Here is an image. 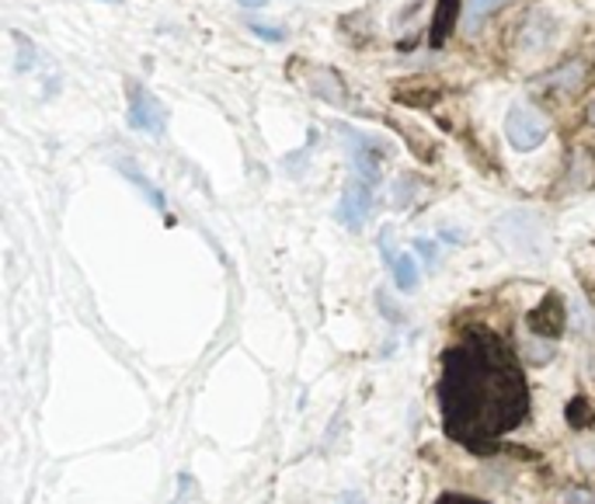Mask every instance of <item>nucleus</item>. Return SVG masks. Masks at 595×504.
Listing matches in <instances>:
<instances>
[{"label": "nucleus", "mask_w": 595, "mask_h": 504, "mask_svg": "<svg viewBox=\"0 0 595 504\" xmlns=\"http://www.w3.org/2000/svg\"><path fill=\"white\" fill-rule=\"evenodd\" d=\"M442 424L457 442L484 449L530 414V390L512 348L491 330H470L442 355Z\"/></svg>", "instance_id": "obj_1"}, {"label": "nucleus", "mask_w": 595, "mask_h": 504, "mask_svg": "<svg viewBox=\"0 0 595 504\" xmlns=\"http://www.w3.org/2000/svg\"><path fill=\"white\" fill-rule=\"evenodd\" d=\"M505 136L515 150H536L543 136H546V123L543 115L530 105H515L505 118Z\"/></svg>", "instance_id": "obj_2"}, {"label": "nucleus", "mask_w": 595, "mask_h": 504, "mask_svg": "<svg viewBox=\"0 0 595 504\" xmlns=\"http://www.w3.org/2000/svg\"><path fill=\"white\" fill-rule=\"evenodd\" d=\"M369 209H373V181L366 178H352L348 181V188H345V196H342V202H338V220L345 223V227H352V230H359L363 227V220L369 216Z\"/></svg>", "instance_id": "obj_3"}, {"label": "nucleus", "mask_w": 595, "mask_h": 504, "mask_svg": "<svg viewBox=\"0 0 595 504\" xmlns=\"http://www.w3.org/2000/svg\"><path fill=\"white\" fill-rule=\"evenodd\" d=\"M129 126L139 133H164V108L150 91L133 87L129 91Z\"/></svg>", "instance_id": "obj_4"}, {"label": "nucleus", "mask_w": 595, "mask_h": 504, "mask_svg": "<svg viewBox=\"0 0 595 504\" xmlns=\"http://www.w3.org/2000/svg\"><path fill=\"white\" fill-rule=\"evenodd\" d=\"M530 327L536 334H543V338H554V334H561V327H564V306H561V300L557 296H546L543 306L530 314Z\"/></svg>", "instance_id": "obj_5"}, {"label": "nucleus", "mask_w": 595, "mask_h": 504, "mask_svg": "<svg viewBox=\"0 0 595 504\" xmlns=\"http://www.w3.org/2000/svg\"><path fill=\"white\" fill-rule=\"evenodd\" d=\"M457 4L460 0H439V14H436V32H432V45H442V39L453 32V18H457Z\"/></svg>", "instance_id": "obj_6"}, {"label": "nucleus", "mask_w": 595, "mask_h": 504, "mask_svg": "<svg viewBox=\"0 0 595 504\" xmlns=\"http://www.w3.org/2000/svg\"><path fill=\"white\" fill-rule=\"evenodd\" d=\"M394 275H397V285H400V290H415L418 269H415V261H411L408 254L394 258Z\"/></svg>", "instance_id": "obj_7"}, {"label": "nucleus", "mask_w": 595, "mask_h": 504, "mask_svg": "<svg viewBox=\"0 0 595 504\" xmlns=\"http://www.w3.org/2000/svg\"><path fill=\"white\" fill-rule=\"evenodd\" d=\"M505 0H470V21H484L491 11L502 8Z\"/></svg>", "instance_id": "obj_8"}, {"label": "nucleus", "mask_w": 595, "mask_h": 504, "mask_svg": "<svg viewBox=\"0 0 595 504\" xmlns=\"http://www.w3.org/2000/svg\"><path fill=\"white\" fill-rule=\"evenodd\" d=\"M439 504H481V501H470V497H460V494H446Z\"/></svg>", "instance_id": "obj_9"}, {"label": "nucleus", "mask_w": 595, "mask_h": 504, "mask_svg": "<svg viewBox=\"0 0 595 504\" xmlns=\"http://www.w3.org/2000/svg\"><path fill=\"white\" fill-rule=\"evenodd\" d=\"M338 504H363V494L359 491H345Z\"/></svg>", "instance_id": "obj_10"}, {"label": "nucleus", "mask_w": 595, "mask_h": 504, "mask_svg": "<svg viewBox=\"0 0 595 504\" xmlns=\"http://www.w3.org/2000/svg\"><path fill=\"white\" fill-rule=\"evenodd\" d=\"M254 35H261V39H282V32H269L265 25H254Z\"/></svg>", "instance_id": "obj_11"}, {"label": "nucleus", "mask_w": 595, "mask_h": 504, "mask_svg": "<svg viewBox=\"0 0 595 504\" xmlns=\"http://www.w3.org/2000/svg\"><path fill=\"white\" fill-rule=\"evenodd\" d=\"M237 4H241V8H265L269 0H237Z\"/></svg>", "instance_id": "obj_12"}, {"label": "nucleus", "mask_w": 595, "mask_h": 504, "mask_svg": "<svg viewBox=\"0 0 595 504\" xmlns=\"http://www.w3.org/2000/svg\"><path fill=\"white\" fill-rule=\"evenodd\" d=\"M592 118H595V105H592Z\"/></svg>", "instance_id": "obj_13"}]
</instances>
